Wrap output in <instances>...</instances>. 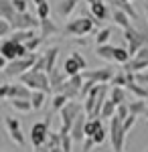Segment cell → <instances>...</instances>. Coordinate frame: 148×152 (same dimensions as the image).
I'll return each instance as SVG.
<instances>
[{
  "label": "cell",
  "instance_id": "6da1fadb",
  "mask_svg": "<svg viewBox=\"0 0 148 152\" xmlns=\"http://www.w3.org/2000/svg\"><path fill=\"white\" fill-rule=\"evenodd\" d=\"M102 20H97L93 14H81L77 18H71L67 20V24L63 26V35L65 37H85L91 33H97L95 26H100Z\"/></svg>",
  "mask_w": 148,
  "mask_h": 152
},
{
  "label": "cell",
  "instance_id": "7a4b0ae2",
  "mask_svg": "<svg viewBox=\"0 0 148 152\" xmlns=\"http://www.w3.org/2000/svg\"><path fill=\"white\" fill-rule=\"evenodd\" d=\"M37 59H39V53H29L26 57H18V59H14V61H8V65L2 69V75H4L6 79L21 77L23 73H26L29 69H33Z\"/></svg>",
  "mask_w": 148,
  "mask_h": 152
},
{
  "label": "cell",
  "instance_id": "3957f363",
  "mask_svg": "<svg viewBox=\"0 0 148 152\" xmlns=\"http://www.w3.org/2000/svg\"><path fill=\"white\" fill-rule=\"evenodd\" d=\"M18 81H23L24 85H29L33 91H47V94H51L53 91V87H51V81H49V73L47 71H33L29 69L26 73H23L21 77H18Z\"/></svg>",
  "mask_w": 148,
  "mask_h": 152
},
{
  "label": "cell",
  "instance_id": "277c9868",
  "mask_svg": "<svg viewBox=\"0 0 148 152\" xmlns=\"http://www.w3.org/2000/svg\"><path fill=\"white\" fill-rule=\"evenodd\" d=\"M126 138H128V132L124 130V118L116 114L110 118V142H112L114 152H124Z\"/></svg>",
  "mask_w": 148,
  "mask_h": 152
},
{
  "label": "cell",
  "instance_id": "5b68a950",
  "mask_svg": "<svg viewBox=\"0 0 148 152\" xmlns=\"http://www.w3.org/2000/svg\"><path fill=\"white\" fill-rule=\"evenodd\" d=\"M81 112H85V107H83V104L81 102H77V99H69L67 105L59 112V118H61V128H59V132H71V126H73V122L77 120V116H79Z\"/></svg>",
  "mask_w": 148,
  "mask_h": 152
},
{
  "label": "cell",
  "instance_id": "8992f818",
  "mask_svg": "<svg viewBox=\"0 0 148 152\" xmlns=\"http://www.w3.org/2000/svg\"><path fill=\"white\" fill-rule=\"evenodd\" d=\"M0 55L6 57L8 61H14V59H18V57H26V55H29V49H26L24 43L6 37V39L2 41V45H0Z\"/></svg>",
  "mask_w": 148,
  "mask_h": 152
},
{
  "label": "cell",
  "instance_id": "52a82bcc",
  "mask_svg": "<svg viewBox=\"0 0 148 152\" xmlns=\"http://www.w3.org/2000/svg\"><path fill=\"white\" fill-rule=\"evenodd\" d=\"M124 41L130 49V53L136 55L138 49H142L148 43V33L146 31H138L134 26H128V28H124Z\"/></svg>",
  "mask_w": 148,
  "mask_h": 152
},
{
  "label": "cell",
  "instance_id": "ba28073f",
  "mask_svg": "<svg viewBox=\"0 0 148 152\" xmlns=\"http://www.w3.org/2000/svg\"><path fill=\"white\" fill-rule=\"evenodd\" d=\"M51 118L47 116V120L43 122H34L33 126H31V144H33L34 148L37 146H45L47 140H49V134H51Z\"/></svg>",
  "mask_w": 148,
  "mask_h": 152
},
{
  "label": "cell",
  "instance_id": "9c48e42d",
  "mask_svg": "<svg viewBox=\"0 0 148 152\" xmlns=\"http://www.w3.org/2000/svg\"><path fill=\"white\" fill-rule=\"evenodd\" d=\"M63 69H65V73H67V77L77 75V73H83V71L87 69V61H85V57L81 55L79 51H73V53L65 59Z\"/></svg>",
  "mask_w": 148,
  "mask_h": 152
},
{
  "label": "cell",
  "instance_id": "30bf717a",
  "mask_svg": "<svg viewBox=\"0 0 148 152\" xmlns=\"http://www.w3.org/2000/svg\"><path fill=\"white\" fill-rule=\"evenodd\" d=\"M114 75L116 73H114L112 67H97V69H85L83 71V77L85 79H91V81H95V83H110Z\"/></svg>",
  "mask_w": 148,
  "mask_h": 152
},
{
  "label": "cell",
  "instance_id": "8fae6325",
  "mask_svg": "<svg viewBox=\"0 0 148 152\" xmlns=\"http://www.w3.org/2000/svg\"><path fill=\"white\" fill-rule=\"evenodd\" d=\"M10 23L14 26V31H24V28H37L41 24V20H37L33 14H29V12H16Z\"/></svg>",
  "mask_w": 148,
  "mask_h": 152
},
{
  "label": "cell",
  "instance_id": "7c38bea8",
  "mask_svg": "<svg viewBox=\"0 0 148 152\" xmlns=\"http://www.w3.org/2000/svg\"><path fill=\"white\" fill-rule=\"evenodd\" d=\"M85 122H87V114L81 112L79 116H77V120L73 122V126H71V136H73L75 142L85 140Z\"/></svg>",
  "mask_w": 148,
  "mask_h": 152
},
{
  "label": "cell",
  "instance_id": "4fadbf2b",
  "mask_svg": "<svg viewBox=\"0 0 148 152\" xmlns=\"http://www.w3.org/2000/svg\"><path fill=\"white\" fill-rule=\"evenodd\" d=\"M87 6H89V12L97 18V20H106L110 16V10H108V4L103 0H85Z\"/></svg>",
  "mask_w": 148,
  "mask_h": 152
},
{
  "label": "cell",
  "instance_id": "5bb4252c",
  "mask_svg": "<svg viewBox=\"0 0 148 152\" xmlns=\"http://www.w3.org/2000/svg\"><path fill=\"white\" fill-rule=\"evenodd\" d=\"M79 6V0H59L57 2V16L59 18H69L71 16V12L75 10Z\"/></svg>",
  "mask_w": 148,
  "mask_h": 152
},
{
  "label": "cell",
  "instance_id": "9a60e30c",
  "mask_svg": "<svg viewBox=\"0 0 148 152\" xmlns=\"http://www.w3.org/2000/svg\"><path fill=\"white\" fill-rule=\"evenodd\" d=\"M39 28H41V35L45 37V39H47V37L51 39V37L63 33L57 24H55V20H51V16H49V18H43V20H41V24H39Z\"/></svg>",
  "mask_w": 148,
  "mask_h": 152
},
{
  "label": "cell",
  "instance_id": "2e32d148",
  "mask_svg": "<svg viewBox=\"0 0 148 152\" xmlns=\"http://www.w3.org/2000/svg\"><path fill=\"white\" fill-rule=\"evenodd\" d=\"M49 81H51V87H53L55 91H59V87L67 81V73H65V69L55 67L53 71H49Z\"/></svg>",
  "mask_w": 148,
  "mask_h": 152
},
{
  "label": "cell",
  "instance_id": "e0dca14e",
  "mask_svg": "<svg viewBox=\"0 0 148 152\" xmlns=\"http://www.w3.org/2000/svg\"><path fill=\"white\" fill-rule=\"evenodd\" d=\"M112 20H114V24L122 26V28L132 26V18H130V16L122 10V8H114V10H112Z\"/></svg>",
  "mask_w": 148,
  "mask_h": 152
},
{
  "label": "cell",
  "instance_id": "ac0fdd59",
  "mask_svg": "<svg viewBox=\"0 0 148 152\" xmlns=\"http://www.w3.org/2000/svg\"><path fill=\"white\" fill-rule=\"evenodd\" d=\"M114 8H122V10L132 18V20H138V12L134 10V6H132V2H126V0H108Z\"/></svg>",
  "mask_w": 148,
  "mask_h": 152
},
{
  "label": "cell",
  "instance_id": "d6986e66",
  "mask_svg": "<svg viewBox=\"0 0 148 152\" xmlns=\"http://www.w3.org/2000/svg\"><path fill=\"white\" fill-rule=\"evenodd\" d=\"M95 55L103 61H114V55H116V47L106 43V45H95Z\"/></svg>",
  "mask_w": 148,
  "mask_h": 152
},
{
  "label": "cell",
  "instance_id": "ffe728a7",
  "mask_svg": "<svg viewBox=\"0 0 148 152\" xmlns=\"http://www.w3.org/2000/svg\"><path fill=\"white\" fill-rule=\"evenodd\" d=\"M108 97H110L116 105L126 104V102H128V97H126V87H122V85H112V89H110Z\"/></svg>",
  "mask_w": 148,
  "mask_h": 152
},
{
  "label": "cell",
  "instance_id": "44dd1931",
  "mask_svg": "<svg viewBox=\"0 0 148 152\" xmlns=\"http://www.w3.org/2000/svg\"><path fill=\"white\" fill-rule=\"evenodd\" d=\"M144 69H148V61H142V59L132 57L128 63H124V71H128V73H140Z\"/></svg>",
  "mask_w": 148,
  "mask_h": 152
},
{
  "label": "cell",
  "instance_id": "7402d4cb",
  "mask_svg": "<svg viewBox=\"0 0 148 152\" xmlns=\"http://www.w3.org/2000/svg\"><path fill=\"white\" fill-rule=\"evenodd\" d=\"M14 14H16V8H14L12 0H0V18L12 20Z\"/></svg>",
  "mask_w": 148,
  "mask_h": 152
},
{
  "label": "cell",
  "instance_id": "603a6c76",
  "mask_svg": "<svg viewBox=\"0 0 148 152\" xmlns=\"http://www.w3.org/2000/svg\"><path fill=\"white\" fill-rule=\"evenodd\" d=\"M128 107H130V114H134V116H144V112H146V99H142V97H136V99H132V102H128Z\"/></svg>",
  "mask_w": 148,
  "mask_h": 152
},
{
  "label": "cell",
  "instance_id": "cb8c5ba5",
  "mask_svg": "<svg viewBox=\"0 0 148 152\" xmlns=\"http://www.w3.org/2000/svg\"><path fill=\"white\" fill-rule=\"evenodd\" d=\"M10 105L16 110V112H21V114H26V112H31L33 110V102L31 99H21V97H14V99H8Z\"/></svg>",
  "mask_w": 148,
  "mask_h": 152
},
{
  "label": "cell",
  "instance_id": "d4e9b609",
  "mask_svg": "<svg viewBox=\"0 0 148 152\" xmlns=\"http://www.w3.org/2000/svg\"><path fill=\"white\" fill-rule=\"evenodd\" d=\"M67 102H69V97L65 94H61V91H57V94L53 95V99H51V107H53V112H61L65 105H67Z\"/></svg>",
  "mask_w": 148,
  "mask_h": 152
},
{
  "label": "cell",
  "instance_id": "484cf974",
  "mask_svg": "<svg viewBox=\"0 0 148 152\" xmlns=\"http://www.w3.org/2000/svg\"><path fill=\"white\" fill-rule=\"evenodd\" d=\"M57 57H59V49L57 47H51L49 51L45 53V61H47V73L53 71L57 67Z\"/></svg>",
  "mask_w": 148,
  "mask_h": 152
},
{
  "label": "cell",
  "instance_id": "4316f807",
  "mask_svg": "<svg viewBox=\"0 0 148 152\" xmlns=\"http://www.w3.org/2000/svg\"><path fill=\"white\" fill-rule=\"evenodd\" d=\"M102 126H103L102 118H87V122H85V138H87V136H93Z\"/></svg>",
  "mask_w": 148,
  "mask_h": 152
},
{
  "label": "cell",
  "instance_id": "83f0119b",
  "mask_svg": "<svg viewBox=\"0 0 148 152\" xmlns=\"http://www.w3.org/2000/svg\"><path fill=\"white\" fill-rule=\"evenodd\" d=\"M31 102H33V110H43L47 104V91H33V97H31Z\"/></svg>",
  "mask_w": 148,
  "mask_h": 152
},
{
  "label": "cell",
  "instance_id": "f1b7e54d",
  "mask_svg": "<svg viewBox=\"0 0 148 152\" xmlns=\"http://www.w3.org/2000/svg\"><path fill=\"white\" fill-rule=\"evenodd\" d=\"M33 37H37L34 28H24V31H14L10 39H14V41H21V43H26V41H31Z\"/></svg>",
  "mask_w": 148,
  "mask_h": 152
},
{
  "label": "cell",
  "instance_id": "f546056e",
  "mask_svg": "<svg viewBox=\"0 0 148 152\" xmlns=\"http://www.w3.org/2000/svg\"><path fill=\"white\" fill-rule=\"evenodd\" d=\"M134 57L132 53H130V49H124V47H116V55H114V61L116 63H120V65H124L128 63L130 59Z\"/></svg>",
  "mask_w": 148,
  "mask_h": 152
},
{
  "label": "cell",
  "instance_id": "4dcf8cb0",
  "mask_svg": "<svg viewBox=\"0 0 148 152\" xmlns=\"http://www.w3.org/2000/svg\"><path fill=\"white\" fill-rule=\"evenodd\" d=\"M128 81H130V73H128V71H120V73H116L114 77H112V85H122V87H126V85H128Z\"/></svg>",
  "mask_w": 148,
  "mask_h": 152
},
{
  "label": "cell",
  "instance_id": "1f68e13d",
  "mask_svg": "<svg viewBox=\"0 0 148 152\" xmlns=\"http://www.w3.org/2000/svg\"><path fill=\"white\" fill-rule=\"evenodd\" d=\"M110 37H112V28H110V26L97 31V33H95V45H106V43H110Z\"/></svg>",
  "mask_w": 148,
  "mask_h": 152
},
{
  "label": "cell",
  "instance_id": "d6a6232c",
  "mask_svg": "<svg viewBox=\"0 0 148 152\" xmlns=\"http://www.w3.org/2000/svg\"><path fill=\"white\" fill-rule=\"evenodd\" d=\"M43 43H45V37H43L41 33H39V35H37V37H33L31 41H26L24 45H26V49H29V53H37V49L41 47Z\"/></svg>",
  "mask_w": 148,
  "mask_h": 152
},
{
  "label": "cell",
  "instance_id": "836d02e7",
  "mask_svg": "<svg viewBox=\"0 0 148 152\" xmlns=\"http://www.w3.org/2000/svg\"><path fill=\"white\" fill-rule=\"evenodd\" d=\"M116 112H118V105L108 97L106 104H103V107H102V118H112V116H116Z\"/></svg>",
  "mask_w": 148,
  "mask_h": 152
},
{
  "label": "cell",
  "instance_id": "e575fe53",
  "mask_svg": "<svg viewBox=\"0 0 148 152\" xmlns=\"http://www.w3.org/2000/svg\"><path fill=\"white\" fill-rule=\"evenodd\" d=\"M49 16H51V6H49V0L41 2V4H37V18H39V20H43V18H49Z\"/></svg>",
  "mask_w": 148,
  "mask_h": 152
},
{
  "label": "cell",
  "instance_id": "d590c367",
  "mask_svg": "<svg viewBox=\"0 0 148 152\" xmlns=\"http://www.w3.org/2000/svg\"><path fill=\"white\" fill-rule=\"evenodd\" d=\"M8 134H10V140L14 142L16 146H24V142H26V138H24L23 130H10Z\"/></svg>",
  "mask_w": 148,
  "mask_h": 152
},
{
  "label": "cell",
  "instance_id": "8d00e7d4",
  "mask_svg": "<svg viewBox=\"0 0 148 152\" xmlns=\"http://www.w3.org/2000/svg\"><path fill=\"white\" fill-rule=\"evenodd\" d=\"M89 138H93V142H95V146H102L103 142L108 140V130H106V128L102 126V128L97 130V132H95L93 136H89Z\"/></svg>",
  "mask_w": 148,
  "mask_h": 152
},
{
  "label": "cell",
  "instance_id": "74e56055",
  "mask_svg": "<svg viewBox=\"0 0 148 152\" xmlns=\"http://www.w3.org/2000/svg\"><path fill=\"white\" fill-rule=\"evenodd\" d=\"M4 126L6 130H21V120L18 118H12V116H4Z\"/></svg>",
  "mask_w": 148,
  "mask_h": 152
},
{
  "label": "cell",
  "instance_id": "f35d334b",
  "mask_svg": "<svg viewBox=\"0 0 148 152\" xmlns=\"http://www.w3.org/2000/svg\"><path fill=\"white\" fill-rule=\"evenodd\" d=\"M10 31H14V26H12L10 20H6V18H0V37H6L10 35Z\"/></svg>",
  "mask_w": 148,
  "mask_h": 152
},
{
  "label": "cell",
  "instance_id": "ab89813d",
  "mask_svg": "<svg viewBox=\"0 0 148 152\" xmlns=\"http://www.w3.org/2000/svg\"><path fill=\"white\" fill-rule=\"evenodd\" d=\"M47 146H49V148L61 146V132H51V134H49V140H47Z\"/></svg>",
  "mask_w": 148,
  "mask_h": 152
},
{
  "label": "cell",
  "instance_id": "60d3db41",
  "mask_svg": "<svg viewBox=\"0 0 148 152\" xmlns=\"http://www.w3.org/2000/svg\"><path fill=\"white\" fill-rule=\"evenodd\" d=\"M93 85H95V81H91V79H85V83H83V87H81L79 99H85V97L89 95V91L93 89Z\"/></svg>",
  "mask_w": 148,
  "mask_h": 152
},
{
  "label": "cell",
  "instance_id": "b9f144b4",
  "mask_svg": "<svg viewBox=\"0 0 148 152\" xmlns=\"http://www.w3.org/2000/svg\"><path fill=\"white\" fill-rule=\"evenodd\" d=\"M33 71H47V61H45V55H39V59L34 61V65H33Z\"/></svg>",
  "mask_w": 148,
  "mask_h": 152
},
{
  "label": "cell",
  "instance_id": "7bdbcfd3",
  "mask_svg": "<svg viewBox=\"0 0 148 152\" xmlns=\"http://www.w3.org/2000/svg\"><path fill=\"white\" fill-rule=\"evenodd\" d=\"M136 120H138V116H134V114H130L128 118H124V130H126V132H130V130L134 128Z\"/></svg>",
  "mask_w": 148,
  "mask_h": 152
},
{
  "label": "cell",
  "instance_id": "ee69618b",
  "mask_svg": "<svg viewBox=\"0 0 148 152\" xmlns=\"http://www.w3.org/2000/svg\"><path fill=\"white\" fill-rule=\"evenodd\" d=\"M116 114H118L120 118H128V116H130V107H128V102H126V104H120V105H118V112H116Z\"/></svg>",
  "mask_w": 148,
  "mask_h": 152
},
{
  "label": "cell",
  "instance_id": "f6af8a7d",
  "mask_svg": "<svg viewBox=\"0 0 148 152\" xmlns=\"http://www.w3.org/2000/svg\"><path fill=\"white\" fill-rule=\"evenodd\" d=\"M12 4H14L16 12H26V6H29L26 0H12Z\"/></svg>",
  "mask_w": 148,
  "mask_h": 152
},
{
  "label": "cell",
  "instance_id": "bcb514c9",
  "mask_svg": "<svg viewBox=\"0 0 148 152\" xmlns=\"http://www.w3.org/2000/svg\"><path fill=\"white\" fill-rule=\"evenodd\" d=\"M93 146H95L93 138H89V136H87V138L83 140V150H81V152H91V148H93Z\"/></svg>",
  "mask_w": 148,
  "mask_h": 152
},
{
  "label": "cell",
  "instance_id": "7dc6e473",
  "mask_svg": "<svg viewBox=\"0 0 148 152\" xmlns=\"http://www.w3.org/2000/svg\"><path fill=\"white\" fill-rule=\"evenodd\" d=\"M8 87H10V83H2V87H0V97L2 99H8Z\"/></svg>",
  "mask_w": 148,
  "mask_h": 152
},
{
  "label": "cell",
  "instance_id": "c3c4849f",
  "mask_svg": "<svg viewBox=\"0 0 148 152\" xmlns=\"http://www.w3.org/2000/svg\"><path fill=\"white\" fill-rule=\"evenodd\" d=\"M33 152H51V148H49V146L45 144V146H37V148H34Z\"/></svg>",
  "mask_w": 148,
  "mask_h": 152
},
{
  "label": "cell",
  "instance_id": "681fc988",
  "mask_svg": "<svg viewBox=\"0 0 148 152\" xmlns=\"http://www.w3.org/2000/svg\"><path fill=\"white\" fill-rule=\"evenodd\" d=\"M51 152H67L65 148H61V146H57V148H51Z\"/></svg>",
  "mask_w": 148,
  "mask_h": 152
},
{
  "label": "cell",
  "instance_id": "f907efd6",
  "mask_svg": "<svg viewBox=\"0 0 148 152\" xmlns=\"http://www.w3.org/2000/svg\"><path fill=\"white\" fill-rule=\"evenodd\" d=\"M144 10H146V20H148V2H144Z\"/></svg>",
  "mask_w": 148,
  "mask_h": 152
},
{
  "label": "cell",
  "instance_id": "816d5d0a",
  "mask_svg": "<svg viewBox=\"0 0 148 152\" xmlns=\"http://www.w3.org/2000/svg\"><path fill=\"white\" fill-rule=\"evenodd\" d=\"M41 2H45V0H33V4L37 6V4H41Z\"/></svg>",
  "mask_w": 148,
  "mask_h": 152
},
{
  "label": "cell",
  "instance_id": "f5cc1de1",
  "mask_svg": "<svg viewBox=\"0 0 148 152\" xmlns=\"http://www.w3.org/2000/svg\"><path fill=\"white\" fill-rule=\"evenodd\" d=\"M144 118H146V120H148V107H146V112H144Z\"/></svg>",
  "mask_w": 148,
  "mask_h": 152
},
{
  "label": "cell",
  "instance_id": "db71d44e",
  "mask_svg": "<svg viewBox=\"0 0 148 152\" xmlns=\"http://www.w3.org/2000/svg\"><path fill=\"white\" fill-rule=\"evenodd\" d=\"M126 2H132V0H126Z\"/></svg>",
  "mask_w": 148,
  "mask_h": 152
},
{
  "label": "cell",
  "instance_id": "11a10c76",
  "mask_svg": "<svg viewBox=\"0 0 148 152\" xmlns=\"http://www.w3.org/2000/svg\"><path fill=\"white\" fill-rule=\"evenodd\" d=\"M146 45H148V43H146Z\"/></svg>",
  "mask_w": 148,
  "mask_h": 152
},
{
  "label": "cell",
  "instance_id": "9f6ffc18",
  "mask_svg": "<svg viewBox=\"0 0 148 152\" xmlns=\"http://www.w3.org/2000/svg\"><path fill=\"white\" fill-rule=\"evenodd\" d=\"M146 152H148V150H146Z\"/></svg>",
  "mask_w": 148,
  "mask_h": 152
}]
</instances>
